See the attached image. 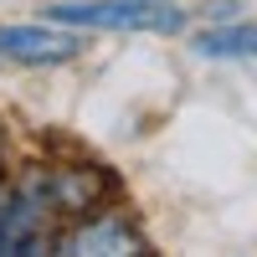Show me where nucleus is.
Wrapping results in <instances>:
<instances>
[{
  "mask_svg": "<svg viewBox=\"0 0 257 257\" xmlns=\"http://www.w3.org/2000/svg\"><path fill=\"white\" fill-rule=\"evenodd\" d=\"M41 16L57 26H77V31H180L185 11L170 0H57L41 6Z\"/></svg>",
  "mask_w": 257,
  "mask_h": 257,
  "instance_id": "f257e3e1",
  "label": "nucleus"
},
{
  "mask_svg": "<svg viewBox=\"0 0 257 257\" xmlns=\"http://www.w3.org/2000/svg\"><path fill=\"white\" fill-rule=\"evenodd\" d=\"M52 216H57V201H52L47 170L0 190V252H41Z\"/></svg>",
  "mask_w": 257,
  "mask_h": 257,
  "instance_id": "f03ea898",
  "label": "nucleus"
},
{
  "mask_svg": "<svg viewBox=\"0 0 257 257\" xmlns=\"http://www.w3.org/2000/svg\"><path fill=\"white\" fill-rule=\"evenodd\" d=\"M88 41L77 36V26H57V21H11L0 26V62L16 67H62V62L82 57Z\"/></svg>",
  "mask_w": 257,
  "mask_h": 257,
  "instance_id": "7ed1b4c3",
  "label": "nucleus"
},
{
  "mask_svg": "<svg viewBox=\"0 0 257 257\" xmlns=\"http://www.w3.org/2000/svg\"><path fill=\"white\" fill-rule=\"evenodd\" d=\"M57 252H108V257H118V252H149V242L128 226V216H118V211H98V216L77 221L72 231H62Z\"/></svg>",
  "mask_w": 257,
  "mask_h": 257,
  "instance_id": "20e7f679",
  "label": "nucleus"
},
{
  "mask_svg": "<svg viewBox=\"0 0 257 257\" xmlns=\"http://www.w3.org/2000/svg\"><path fill=\"white\" fill-rule=\"evenodd\" d=\"M196 52L201 57H257V26H247V21H237V26H211L196 36Z\"/></svg>",
  "mask_w": 257,
  "mask_h": 257,
  "instance_id": "39448f33",
  "label": "nucleus"
}]
</instances>
